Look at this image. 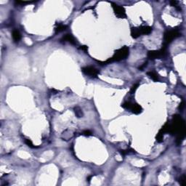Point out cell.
Segmentation results:
<instances>
[{"mask_svg":"<svg viewBox=\"0 0 186 186\" xmlns=\"http://www.w3.org/2000/svg\"><path fill=\"white\" fill-rule=\"evenodd\" d=\"M129 54H130L129 48L127 47H123L122 48L116 50L113 56L111 58L108 59L107 61H106L105 63H110L114 61H120V60H124L129 56Z\"/></svg>","mask_w":186,"mask_h":186,"instance_id":"cell-1","label":"cell"},{"mask_svg":"<svg viewBox=\"0 0 186 186\" xmlns=\"http://www.w3.org/2000/svg\"><path fill=\"white\" fill-rule=\"evenodd\" d=\"M181 34H180V32L176 30V29H172V30H170V31H167L165 34H164V47H167L168 44L169 43H171L174 39L177 38L178 37H180Z\"/></svg>","mask_w":186,"mask_h":186,"instance_id":"cell-2","label":"cell"},{"mask_svg":"<svg viewBox=\"0 0 186 186\" xmlns=\"http://www.w3.org/2000/svg\"><path fill=\"white\" fill-rule=\"evenodd\" d=\"M112 7H113V11H114V13L116 14V15L118 17V18H126V12H125V10L123 7H121L115 3H111Z\"/></svg>","mask_w":186,"mask_h":186,"instance_id":"cell-3","label":"cell"},{"mask_svg":"<svg viewBox=\"0 0 186 186\" xmlns=\"http://www.w3.org/2000/svg\"><path fill=\"white\" fill-rule=\"evenodd\" d=\"M166 54V47H163L161 50H152V51H149L148 53V57L151 59V60H154L156 58H159L162 56H164Z\"/></svg>","mask_w":186,"mask_h":186,"instance_id":"cell-4","label":"cell"},{"mask_svg":"<svg viewBox=\"0 0 186 186\" xmlns=\"http://www.w3.org/2000/svg\"><path fill=\"white\" fill-rule=\"evenodd\" d=\"M81 70H82V72L84 74H85L86 75H87V76H89L90 77H92V78L97 77L98 74H99L98 71L94 67H93V66H86V67L82 68Z\"/></svg>","mask_w":186,"mask_h":186,"instance_id":"cell-5","label":"cell"},{"mask_svg":"<svg viewBox=\"0 0 186 186\" xmlns=\"http://www.w3.org/2000/svg\"><path fill=\"white\" fill-rule=\"evenodd\" d=\"M129 110H130L133 113H135V114H139L143 111L142 107L137 103H132Z\"/></svg>","mask_w":186,"mask_h":186,"instance_id":"cell-6","label":"cell"},{"mask_svg":"<svg viewBox=\"0 0 186 186\" xmlns=\"http://www.w3.org/2000/svg\"><path fill=\"white\" fill-rule=\"evenodd\" d=\"M61 40L63 41L69 42L72 44H76V40H75L74 37L71 34H66L62 38Z\"/></svg>","mask_w":186,"mask_h":186,"instance_id":"cell-7","label":"cell"},{"mask_svg":"<svg viewBox=\"0 0 186 186\" xmlns=\"http://www.w3.org/2000/svg\"><path fill=\"white\" fill-rule=\"evenodd\" d=\"M139 28H140V31L141 35H143V34H145V35L150 34L152 31V28L150 27V26H141V27H139Z\"/></svg>","mask_w":186,"mask_h":186,"instance_id":"cell-8","label":"cell"},{"mask_svg":"<svg viewBox=\"0 0 186 186\" xmlns=\"http://www.w3.org/2000/svg\"><path fill=\"white\" fill-rule=\"evenodd\" d=\"M131 35L134 39H137L140 36H141L140 31V28H132L131 30Z\"/></svg>","mask_w":186,"mask_h":186,"instance_id":"cell-9","label":"cell"},{"mask_svg":"<svg viewBox=\"0 0 186 186\" xmlns=\"http://www.w3.org/2000/svg\"><path fill=\"white\" fill-rule=\"evenodd\" d=\"M13 40L15 42H18L20 40V39H21V35H20V33L19 32V31L14 30L13 31Z\"/></svg>","mask_w":186,"mask_h":186,"instance_id":"cell-10","label":"cell"},{"mask_svg":"<svg viewBox=\"0 0 186 186\" xmlns=\"http://www.w3.org/2000/svg\"><path fill=\"white\" fill-rule=\"evenodd\" d=\"M148 75L150 78H151L153 81H158L159 80V75L157 74L155 71H149L148 72Z\"/></svg>","mask_w":186,"mask_h":186,"instance_id":"cell-11","label":"cell"},{"mask_svg":"<svg viewBox=\"0 0 186 186\" xmlns=\"http://www.w3.org/2000/svg\"><path fill=\"white\" fill-rule=\"evenodd\" d=\"M74 113H75V114H76V116L78 118H81V117H82V116H84L83 112H82L81 109L79 107H75L74 109Z\"/></svg>","mask_w":186,"mask_h":186,"instance_id":"cell-12","label":"cell"},{"mask_svg":"<svg viewBox=\"0 0 186 186\" xmlns=\"http://www.w3.org/2000/svg\"><path fill=\"white\" fill-rule=\"evenodd\" d=\"M164 133H162L161 132L159 131V132L156 135V140L159 143H161L164 140Z\"/></svg>","mask_w":186,"mask_h":186,"instance_id":"cell-13","label":"cell"},{"mask_svg":"<svg viewBox=\"0 0 186 186\" xmlns=\"http://www.w3.org/2000/svg\"><path fill=\"white\" fill-rule=\"evenodd\" d=\"M66 26H64V25H62V24H60L58 25V26L56 28V32H61V31H63L66 29Z\"/></svg>","mask_w":186,"mask_h":186,"instance_id":"cell-14","label":"cell"},{"mask_svg":"<svg viewBox=\"0 0 186 186\" xmlns=\"http://www.w3.org/2000/svg\"><path fill=\"white\" fill-rule=\"evenodd\" d=\"M25 143H26V144L28 147L32 148H35V146H34V144H33V143H32V141H31V140L26 139V140H25Z\"/></svg>","mask_w":186,"mask_h":186,"instance_id":"cell-15","label":"cell"},{"mask_svg":"<svg viewBox=\"0 0 186 186\" xmlns=\"http://www.w3.org/2000/svg\"><path fill=\"white\" fill-rule=\"evenodd\" d=\"M139 87V84L138 83H137V84H135L132 87V89H131V93H134L135 91H136V90L137 89V87Z\"/></svg>","mask_w":186,"mask_h":186,"instance_id":"cell-16","label":"cell"},{"mask_svg":"<svg viewBox=\"0 0 186 186\" xmlns=\"http://www.w3.org/2000/svg\"><path fill=\"white\" fill-rule=\"evenodd\" d=\"M34 1H17L16 3L18 4H30Z\"/></svg>","mask_w":186,"mask_h":186,"instance_id":"cell-17","label":"cell"},{"mask_svg":"<svg viewBox=\"0 0 186 186\" xmlns=\"http://www.w3.org/2000/svg\"><path fill=\"white\" fill-rule=\"evenodd\" d=\"M92 132L90 130H85L83 132V134L84 135V136H90V135H92Z\"/></svg>","mask_w":186,"mask_h":186,"instance_id":"cell-18","label":"cell"},{"mask_svg":"<svg viewBox=\"0 0 186 186\" xmlns=\"http://www.w3.org/2000/svg\"><path fill=\"white\" fill-rule=\"evenodd\" d=\"M181 180L180 181V184L182 185V186H185V182H186V176L185 175H183L182 177H181V179H180Z\"/></svg>","mask_w":186,"mask_h":186,"instance_id":"cell-19","label":"cell"},{"mask_svg":"<svg viewBox=\"0 0 186 186\" xmlns=\"http://www.w3.org/2000/svg\"><path fill=\"white\" fill-rule=\"evenodd\" d=\"M79 50H83V51H87V50H88V47H87V46H85V45H84V46H81V47H79Z\"/></svg>","mask_w":186,"mask_h":186,"instance_id":"cell-20","label":"cell"},{"mask_svg":"<svg viewBox=\"0 0 186 186\" xmlns=\"http://www.w3.org/2000/svg\"><path fill=\"white\" fill-rule=\"evenodd\" d=\"M177 4H178V2L176 1H171V4H172L173 7H175L176 8H177Z\"/></svg>","mask_w":186,"mask_h":186,"instance_id":"cell-21","label":"cell"},{"mask_svg":"<svg viewBox=\"0 0 186 186\" xmlns=\"http://www.w3.org/2000/svg\"><path fill=\"white\" fill-rule=\"evenodd\" d=\"M184 104H185L184 102H182V103L180 104V106H179V109H180V110H183V108L185 107V105H184Z\"/></svg>","mask_w":186,"mask_h":186,"instance_id":"cell-22","label":"cell"}]
</instances>
